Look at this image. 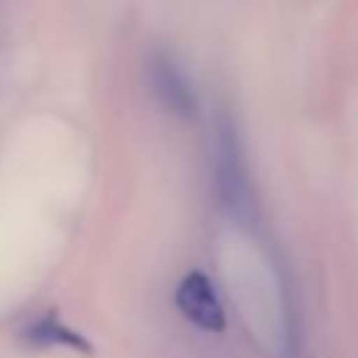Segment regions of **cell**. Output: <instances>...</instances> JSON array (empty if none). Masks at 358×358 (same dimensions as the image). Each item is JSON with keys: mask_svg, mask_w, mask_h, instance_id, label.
<instances>
[{"mask_svg": "<svg viewBox=\"0 0 358 358\" xmlns=\"http://www.w3.org/2000/svg\"><path fill=\"white\" fill-rule=\"evenodd\" d=\"M213 173H215V187H218L221 204L232 215L249 218L255 210L252 182H249L243 154H241L238 131L227 115H218L215 129H213Z\"/></svg>", "mask_w": 358, "mask_h": 358, "instance_id": "cell-1", "label": "cell"}, {"mask_svg": "<svg viewBox=\"0 0 358 358\" xmlns=\"http://www.w3.org/2000/svg\"><path fill=\"white\" fill-rule=\"evenodd\" d=\"M145 78L151 87V95L157 98V103L176 115V117H193L199 103H196V92L187 84L182 67L173 62L171 53L165 50H151L145 59Z\"/></svg>", "mask_w": 358, "mask_h": 358, "instance_id": "cell-2", "label": "cell"}, {"mask_svg": "<svg viewBox=\"0 0 358 358\" xmlns=\"http://www.w3.org/2000/svg\"><path fill=\"white\" fill-rule=\"evenodd\" d=\"M176 308L179 313L196 324L199 330H207V333H218L224 330L227 319H224V305L215 294V285L207 274L201 271H187L179 285H176Z\"/></svg>", "mask_w": 358, "mask_h": 358, "instance_id": "cell-3", "label": "cell"}, {"mask_svg": "<svg viewBox=\"0 0 358 358\" xmlns=\"http://www.w3.org/2000/svg\"><path fill=\"white\" fill-rule=\"evenodd\" d=\"M22 341L31 344V347H39V350L62 347V350H70V352H92V344L78 330L64 324L62 316L53 313V310H48L39 319L28 322L22 327Z\"/></svg>", "mask_w": 358, "mask_h": 358, "instance_id": "cell-4", "label": "cell"}]
</instances>
